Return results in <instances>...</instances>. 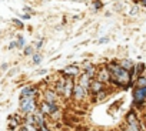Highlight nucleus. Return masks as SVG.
Returning a JSON list of instances; mask_svg holds the SVG:
<instances>
[{"mask_svg":"<svg viewBox=\"0 0 146 131\" xmlns=\"http://www.w3.org/2000/svg\"><path fill=\"white\" fill-rule=\"evenodd\" d=\"M108 70L110 73V80H115L119 86H127L130 83L132 74L127 70H125L123 67H120L117 63H110L108 66Z\"/></svg>","mask_w":146,"mask_h":131,"instance_id":"obj_1","label":"nucleus"},{"mask_svg":"<svg viewBox=\"0 0 146 131\" xmlns=\"http://www.w3.org/2000/svg\"><path fill=\"white\" fill-rule=\"evenodd\" d=\"M20 110L26 114H33L36 111L35 97H20Z\"/></svg>","mask_w":146,"mask_h":131,"instance_id":"obj_2","label":"nucleus"},{"mask_svg":"<svg viewBox=\"0 0 146 131\" xmlns=\"http://www.w3.org/2000/svg\"><path fill=\"white\" fill-rule=\"evenodd\" d=\"M126 121H127V125H129L127 128H129L130 131H142L140 122H139V120L136 118V115H135L133 113H129V114H127Z\"/></svg>","mask_w":146,"mask_h":131,"instance_id":"obj_3","label":"nucleus"},{"mask_svg":"<svg viewBox=\"0 0 146 131\" xmlns=\"http://www.w3.org/2000/svg\"><path fill=\"white\" fill-rule=\"evenodd\" d=\"M39 111H40L43 115H53V114L57 111V107H56V104H50V103L43 101V103L39 105Z\"/></svg>","mask_w":146,"mask_h":131,"instance_id":"obj_4","label":"nucleus"},{"mask_svg":"<svg viewBox=\"0 0 146 131\" xmlns=\"http://www.w3.org/2000/svg\"><path fill=\"white\" fill-rule=\"evenodd\" d=\"M32 115H33V118H35V124H36V127H37V128H42V127H44V125H46L44 115H43L39 110H36Z\"/></svg>","mask_w":146,"mask_h":131,"instance_id":"obj_5","label":"nucleus"},{"mask_svg":"<svg viewBox=\"0 0 146 131\" xmlns=\"http://www.w3.org/2000/svg\"><path fill=\"white\" fill-rule=\"evenodd\" d=\"M98 81H100L102 84L110 81V73H109L108 69H102V70H99V73H98Z\"/></svg>","mask_w":146,"mask_h":131,"instance_id":"obj_6","label":"nucleus"},{"mask_svg":"<svg viewBox=\"0 0 146 131\" xmlns=\"http://www.w3.org/2000/svg\"><path fill=\"white\" fill-rule=\"evenodd\" d=\"M72 96H75L76 100H83L85 96H86V91H85L79 84H76L75 87H73V93H72Z\"/></svg>","mask_w":146,"mask_h":131,"instance_id":"obj_7","label":"nucleus"},{"mask_svg":"<svg viewBox=\"0 0 146 131\" xmlns=\"http://www.w3.org/2000/svg\"><path fill=\"white\" fill-rule=\"evenodd\" d=\"M79 86L88 93L89 88H90V79H89L86 74H82V76L79 77Z\"/></svg>","mask_w":146,"mask_h":131,"instance_id":"obj_8","label":"nucleus"},{"mask_svg":"<svg viewBox=\"0 0 146 131\" xmlns=\"http://www.w3.org/2000/svg\"><path fill=\"white\" fill-rule=\"evenodd\" d=\"M73 87H75L73 81H72V80H66V81H64V87H63V96L69 98V97L72 96V93H73Z\"/></svg>","mask_w":146,"mask_h":131,"instance_id":"obj_9","label":"nucleus"},{"mask_svg":"<svg viewBox=\"0 0 146 131\" xmlns=\"http://www.w3.org/2000/svg\"><path fill=\"white\" fill-rule=\"evenodd\" d=\"M89 90H92V93L98 94V93L103 91V84L100 81H90V88Z\"/></svg>","mask_w":146,"mask_h":131,"instance_id":"obj_10","label":"nucleus"},{"mask_svg":"<svg viewBox=\"0 0 146 131\" xmlns=\"http://www.w3.org/2000/svg\"><path fill=\"white\" fill-rule=\"evenodd\" d=\"M56 98H57V96H56V93L54 91H46L44 93V101L46 103H50V104H56Z\"/></svg>","mask_w":146,"mask_h":131,"instance_id":"obj_11","label":"nucleus"},{"mask_svg":"<svg viewBox=\"0 0 146 131\" xmlns=\"http://www.w3.org/2000/svg\"><path fill=\"white\" fill-rule=\"evenodd\" d=\"M35 94H36V88L29 86V87H25L22 90V96L20 97H35Z\"/></svg>","mask_w":146,"mask_h":131,"instance_id":"obj_12","label":"nucleus"},{"mask_svg":"<svg viewBox=\"0 0 146 131\" xmlns=\"http://www.w3.org/2000/svg\"><path fill=\"white\" fill-rule=\"evenodd\" d=\"M63 73L67 74V76H78L79 74V69L76 67V66H69V67H66L63 70Z\"/></svg>","mask_w":146,"mask_h":131,"instance_id":"obj_13","label":"nucleus"},{"mask_svg":"<svg viewBox=\"0 0 146 131\" xmlns=\"http://www.w3.org/2000/svg\"><path fill=\"white\" fill-rule=\"evenodd\" d=\"M85 74H86L89 79H93V77H95V67H93L92 64L86 67V70H85Z\"/></svg>","mask_w":146,"mask_h":131,"instance_id":"obj_14","label":"nucleus"},{"mask_svg":"<svg viewBox=\"0 0 146 131\" xmlns=\"http://www.w3.org/2000/svg\"><path fill=\"white\" fill-rule=\"evenodd\" d=\"M119 66H120V67H123L125 70H127V71H129V70L132 69V66H133V64H132V61H130V60H123Z\"/></svg>","mask_w":146,"mask_h":131,"instance_id":"obj_15","label":"nucleus"},{"mask_svg":"<svg viewBox=\"0 0 146 131\" xmlns=\"http://www.w3.org/2000/svg\"><path fill=\"white\" fill-rule=\"evenodd\" d=\"M136 86H137V88H143V87H146V77H139L137 81H136Z\"/></svg>","mask_w":146,"mask_h":131,"instance_id":"obj_16","label":"nucleus"},{"mask_svg":"<svg viewBox=\"0 0 146 131\" xmlns=\"http://www.w3.org/2000/svg\"><path fill=\"white\" fill-rule=\"evenodd\" d=\"M32 58H33V63H35V64H39V63L42 61V54L33 53V54H32Z\"/></svg>","mask_w":146,"mask_h":131,"instance_id":"obj_17","label":"nucleus"},{"mask_svg":"<svg viewBox=\"0 0 146 131\" xmlns=\"http://www.w3.org/2000/svg\"><path fill=\"white\" fill-rule=\"evenodd\" d=\"M63 87H64V80H60L56 86V91L57 93H63Z\"/></svg>","mask_w":146,"mask_h":131,"instance_id":"obj_18","label":"nucleus"},{"mask_svg":"<svg viewBox=\"0 0 146 131\" xmlns=\"http://www.w3.org/2000/svg\"><path fill=\"white\" fill-rule=\"evenodd\" d=\"M143 69H145V66H143V64H137V66H136V73L140 74V73L143 71Z\"/></svg>","mask_w":146,"mask_h":131,"instance_id":"obj_19","label":"nucleus"},{"mask_svg":"<svg viewBox=\"0 0 146 131\" xmlns=\"http://www.w3.org/2000/svg\"><path fill=\"white\" fill-rule=\"evenodd\" d=\"M25 54H27V56H29V54H33V47H32V46H27V47L25 48Z\"/></svg>","mask_w":146,"mask_h":131,"instance_id":"obj_20","label":"nucleus"},{"mask_svg":"<svg viewBox=\"0 0 146 131\" xmlns=\"http://www.w3.org/2000/svg\"><path fill=\"white\" fill-rule=\"evenodd\" d=\"M136 13H137V7H133V9H132V12H130V14H132V16H135Z\"/></svg>","mask_w":146,"mask_h":131,"instance_id":"obj_21","label":"nucleus"},{"mask_svg":"<svg viewBox=\"0 0 146 131\" xmlns=\"http://www.w3.org/2000/svg\"><path fill=\"white\" fill-rule=\"evenodd\" d=\"M23 43H25V40H23V37H19V46H20V47L23 46Z\"/></svg>","mask_w":146,"mask_h":131,"instance_id":"obj_22","label":"nucleus"},{"mask_svg":"<svg viewBox=\"0 0 146 131\" xmlns=\"http://www.w3.org/2000/svg\"><path fill=\"white\" fill-rule=\"evenodd\" d=\"M39 131H50V130H49V128H47V127L44 125V127H42V128H39Z\"/></svg>","mask_w":146,"mask_h":131,"instance_id":"obj_23","label":"nucleus"},{"mask_svg":"<svg viewBox=\"0 0 146 131\" xmlns=\"http://www.w3.org/2000/svg\"><path fill=\"white\" fill-rule=\"evenodd\" d=\"M100 6H102V5H100V3H99V2H96V3H95V7H96V9H99V7H100Z\"/></svg>","mask_w":146,"mask_h":131,"instance_id":"obj_24","label":"nucleus"},{"mask_svg":"<svg viewBox=\"0 0 146 131\" xmlns=\"http://www.w3.org/2000/svg\"><path fill=\"white\" fill-rule=\"evenodd\" d=\"M16 44H17V43H15V41H13V43H10V46H9V47H10V48H13Z\"/></svg>","mask_w":146,"mask_h":131,"instance_id":"obj_25","label":"nucleus"},{"mask_svg":"<svg viewBox=\"0 0 146 131\" xmlns=\"http://www.w3.org/2000/svg\"><path fill=\"white\" fill-rule=\"evenodd\" d=\"M13 22H15V23H16V24H17V26H22V23H20V22H19V20H13Z\"/></svg>","mask_w":146,"mask_h":131,"instance_id":"obj_26","label":"nucleus"},{"mask_svg":"<svg viewBox=\"0 0 146 131\" xmlns=\"http://www.w3.org/2000/svg\"><path fill=\"white\" fill-rule=\"evenodd\" d=\"M105 41H108V39H100L99 40V43H105Z\"/></svg>","mask_w":146,"mask_h":131,"instance_id":"obj_27","label":"nucleus"},{"mask_svg":"<svg viewBox=\"0 0 146 131\" xmlns=\"http://www.w3.org/2000/svg\"><path fill=\"white\" fill-rule=\"evenodd\" d=\"M142 5H143V6H146V0H142Z\"/></svg>","mask_w":146,"mask_h":131,"instance_id":"obj_28","label":"nucleus"},{"mask_svg":"<svg viewBox=\"0 0 146 131\" xmlns=\"http://www.w3.org/2000/svg\"><path fill=\"white\" fill-rule=\"evenodd\" d=\"M20 131H27V130H26L25 127H22V128H20Z\"/></svg>","mask_w":146,"mask_h":131,"instance_id":"obj_29","label":"nucleus"},{"mask_svg":"<svg viewBox=\"0 0 146 131\" xmlns=\"http://www.w3.org/2000/svg\"><path fill=\"white\" fill-rule=\"evenodd\" d=\"M125 131H130V130H129V128H126V130H125Z\"/></svg>","mask_w":146,"mask_h":131,"instance_id":"obj_30","label":"nucleus"}]
</instances>
